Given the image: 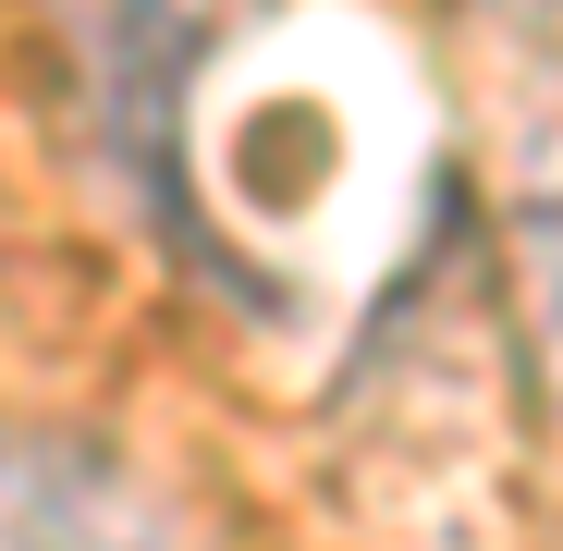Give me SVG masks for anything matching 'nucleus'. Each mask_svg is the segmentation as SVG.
Returning a JSON list of instances; mask_svg holds the SVG:
<instances>
[{"label": "nucleus", "instance_id": "f257e3e1", "mask_svg": "<svg viewBox=\"0 0 563 551\" xmlns=\"http://www.w3.org/2000/svg\"><path fill=\"white\" fill-rule=\"evenodd\" d=\"M257 13L269 0H37L86 147L159 233H184V99Z\"/></svg>", "mask_w": 563, "mask_h": 551}, {"label": "nucleus", "instance_id": "7ed1b4c3", "mask_svg": "<svg viewBox=\"0 0 563 551\" xmlns=\"http://www.w3.org/2000/svg\"><path fill=\"white\" fill-rule=\"evenodd\" d=\"M503 307H515V355H527V405L563 453V172H527L503 209Z\"/></svg>", "mask_w": 563, "mask_h": 551}, {"label": "nucleus", "instance_id": "f03ea898", "mask_svg": "<svg viewBox=\"0 0 563 551\" xmlns=\"http://www.w3.org/2000/svg\"><path fill=\"white\" fill-rule=\"evenodd\" d=\"M0 551H245V539L99 429H13L0 441Z\"/></svg>", "mask_w": 563, "mask_h": 551}, {"label": "nucleus", "instance_id": "20e7f679", "mask_svg": "<svg viewBox=\"0 0 563 551\" xmlns=\"http://www.w3.org/2000/svg\"><path fill=\"white\" fill-rule=\"evenodd\" d=\"M478 13H503V25H563V0H478Z\"/></svg>", "mask_w": 563, "mask_h": 551}]
</instances>
